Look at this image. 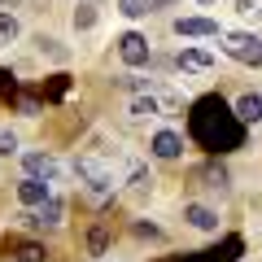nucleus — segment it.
Wrapping results in <instances>:
<instances>
[{
    "label": "nucleus",
    "instance_id": "f257e3e1",
    "mask_svg": "<svg viewBox=\"0 0 262 262\" xmlns=\"http://www.w3.org/2000/svg\"><path fill=\"white\" fill-rule=\"evenodd\" d=\"M188 136H192L210 158H223V153H236L245 144V127L236 122L232 105L223 96H196L192 110H188Z\"/></svg>",
    "mask_w": 262,
    "mask_h": 262
},
{
    "label": "nucleus",
    "instance_id": "f03ea898",
    "mask_svg": "<svg viewBox=\"0 0 262 262\" xmlns=\"http://www.w3.org/2000/svg\"><path fill=\"white\" fill-rule=\"evenodd\" d=\"M223 53L236 57L241 66H262V39L249 31H232V35H223Z\"/></svg>",
    "mask_w": 262,
    "mask_h": 262
},
{
    "label": "nucleus",
    "instance_id": "7ed1b4c3",
    "mask_svg": "<svg viewBox=\"0 0 262 262\" xmlns=\"http://www.w3.org/2000/svg\"><path fill=\"white\" fill-rule=\"evenodd\" d=\"M241 253H245L241 236H223V245H214V249H201L192 258H162V262H236Z\"/></svg>",
    "mask_w": 262,
    "mask_h": 262
},
{
    "label": "nucleus",
    "instance_id": "20e7f679",
    "mask_svg": "<svg viewBox=\"0 0 262 262\" xmlns=\"http://www.w3.org/2000/svg\"><path fill=\"white\" fill-rule=\"evenodd\" d=\"M118 57L136 70V66H149L153 48H149V39H144L140 31H127V35H118Z\"/></svg>",
    "mask_w": 262,
    "mask_h": 262
},
{
    "label": "nucleus",
    "instance_id": "39448f33",
    "mask_svg": "<svg viewBox=\"0 0 262 262\" xmlns=\"http://www.w3.org/2000/svg\"><path fill=\"white\" fill-rule=\"evenodd\" d=\"M0 249L9 253L13 262H44V258H48V249H44L39 241H22V236H5Z\"/></svg>",
    "mask_w": 262,
    "mask_h": 262
},
{
    "label": "nucleus",
    "instance_id": "423d86ee",
    "mask_svg": "<svg viewBox=\"0 0 262 262\" xmlns=\"http://www.w3.org/2000/svg\"><path fill=\"white\" fill-rule=\"evenodd\" d=\"M61 214H66V201H61V196H48L35 214H22V219H27L31 232H39V227H57V223H61Z\"/></svg>",
    "mask_w": 262,
    "mask_h": 262
},
{
    "label": "nucleus",
    "instance_id": "0eeeda50",
    "mask_svg": "<svg viewBox=\"0 0 262 262\" xmlns=\"http://www.w3.org/2000/svg\"><path fill=\"white\" fill-rule=\"evenodd\" d=\"M48 196H53V192H48V184H44V179H35V175H27V179L18 184V201H22L27 210H39Z\"/></svg>",
    "mask_w": 262,
    "mask_h": 262
},
{
    "label": "nucleus",
    "instance_id": "6e6552de",
    "mask_svg": "<svg viewBox=\"0 0 262 262\" xmlns=\"http://www.w3.org/2000/svg\"><path fill=\"white\" fill-rule=\"evenodd\" d=\"M175 35L206 39V35H219V22L214 18H175Z\"/></svg>",
    "mask_w": 262,
    "mask_h": 262
},
{
    "label": "nucleus",
    "instance_id": "1a4fd4ad",
    "mask_svg": "<svg viewBox=\"0 0 262 262\" xmlns=\"http://www.w3.org/2000/svg\"><path fill=\"white\" fill-rule=\"evenodd\" d=\"M232 114H236V122H241V127L258 122V118H262V96H258V92H245L241 101L232 105Z\"/></svg>",
    "mask_w": 262,
    "mask_h": 262
},
{
    "label": "nucleus",
    "instance_id": "9d476101",
    "mask_svg": "<svg viewBox=\"0 0 262 262\" xmlns=\"http://www.w3.org/2000/svg\"><path fill=\"white\" fill-rule=\"evenodd\" d=\"M179 153H184V140H179L175 131H158V136H153V158H162V162H175Z\"/></svg>",
    "mask_w": 262,
    "mask_h": 262
},
{
    "label": "nucleus",
    "instance_id": "9b49d317",
    "mask_svg": "<svg viewBox=\"0 0 262 262\" xmlns=\"http://www.w3.org/2000/svg\"><path fill=\"white\" fill-rule=\"evenodd\" d=\"M184 219L196 227V232H219V214L210 206H196L192 201V206H184Z\"/></svg>",
    "mask_w": 262,
    "mask_h": 262
},
{
    "label": "nucleus",
    "instance_id": "f8f14e48",
    "mask_svg": "<svg viewBox=\"0 0 262 262\" xmlns=\"http://www.w3.org/2000/svg\"><path fill=\"white\" fill-rule=\"evenodd\" d=\"M22 166H27V175H35V179H57V162L48 158V153H27Z\"/></svg>",
    "mask_w": 262,
    "mask_h": 262
},
{
    "label": "nucleus",
    "instance_id": "ddd939ff",
    "mask_svg": "<svg viewBox=\"0 0 262 262\" xmlns=\"http://www.w3.org/2000/svg\"><path fill=\"white\" fill-rule=\"evenodd\" d=\"M70 92V75H48V83H39V101H61V96Z\"/></svg>",
    "mask_w": 262,
    "mask_h": 262
},
{
    "label": "nucleus",
    "instance_id": "4468645a",
    "mask_svg": "<svg viewBox=\"0 0 262 262\" xmlns=\"http://www.w3.org/2000/svg\"><path fill=\"white\" fill-rule=\"evenodd\" d=\"M201 179H206V188H214V192H227V188H232V175H227L223 166H214V162L201 166Z\"/></svg>",
    "mask_w": 262,
    "mask_h": 262
},
{
    "label": "nucleus",
    "instance_id": "2eb2a0df",
    "mask_svg": "<svg viewBox=\"0 0 262 262\" xmlns=\"http://www.w3.org/2000/svg\"><path fill=\"white\" fill-rule=\"evenodd\" d=\"M179 66H184V70H210L214 57L201 53V48H184V53H179Z\"/></svg>",
    "mask_w": 262,
    "mask_h": 262
},
{
    "label": "nucleus",
    "instance_id": "dca6fc26",
    "mask_svg": "<svg viewBox=\"0 0 262 262\" xmlns=\"http://www.w3.org/2000/svg\"><path fill=\"white\" fill-rule=\"evenodd\" d=\"M18 18H13L9 9H0V44H13V39H18Z\"/></svg>",
    "mask_w": 262,
    "mask_h": 262
},
{
    "label": "nucleus",
    "instance_id": "f3484780",
    "mask_svg": "<svg viewBox=\"0 0 262 262\" xmlns=\"http://www.w3.org/2000/svg\"><path fill=\"white\" fill-rule=\"evenodd\" d=\"M96 27V5H79L75 9V31H92Z\"/></svg>",
    "mask_w": 262,
    "mask_h": 262
},
{
    "label": "nucleus",
    "instance_id": "a211bd4d",
    "mask_svg": "<svg viewBox=\"0 0 262 262\" xmlns=\"http://www.w3.org/2000/svg\"><path fill=\"white\" fill-rule=\"evenodd\" d=\"M118 13L122 18H144L149 13V0H118Z\"/></svg>",
    "mask_w": 262,
    "mask_h": 262
},
{
    "label": "nucleus",
    "instance_id": "6ab92c4d",
    "mask_svg": "<svg viewBox=\"0 0 262 262\" xmlns=\"http://www.w3.org/2000/svg\"><path fill=\"white\" fill-rule=\"evenodd\" d=\"M131 114H136V118H153V114H158V101H153V96H136V101H131Z\"/></svg>",
    "mask_w": 262,
    "mask_h": 262
},
{
    "label": "nucleus",
    "instance_id": "aec40b11",
    "mask_svg": "<svg viewBox=\"0 0 262 262\" xmlns=\"http://www.w3.org/2000/svg\"><path fill=\"white\" fill-rule=\"evenodd\" d=\"M88 249L105 253V249H110V232H105V227H92V232H88Z\"/></svg>",
    "mask_w": 262,
    "mask_h": 262
},
{
    "label": "nucleus",
    "instance_id": "412c9836",
    "mask_svg": "<svg viewBox=\"0 0 262 262\" xmlns=\"http://www.w3.org/2000/svg\"><path fill=\"white\" fill-rule=\"evenodd\" d=\"M0 96H5V101L18 96V79H13V70H5V66H0Z\"/></svg>",
    "mask_w": 262,
    "mask_h": 262
},
{
    "label": "nucleus",
    "instance_id": "4be33fe9",
    "mask_svg": "<svg viewBox=\"0 0 262 262\" xmlns=\"http://www.w3.org/2000/svg\"><path fill=\"white\" fill-rule=\"evenodd\" d=\"M131 192H136V196L153 192V175H149V170H136V175H131Z\"/></svg>",
    "mask_w": 262,
    "mask_h": 262
},
{
    "label": "nucleus",
    "instance_id": "5701e85b",
    "mask_svg": "<svg viewBox=\"0 0 262 262\" xmlns=\"http://www.w3.org/2000/svg\"><path fill=\"white\" fill-rule=\"evenodd\" d=\"M35 44H39V53H48V57H57V61H66V57H70V53H66L61 44H57V39H48V35H39Z\"/></svg>",
    "mask_w": 262,
    "mask_h": 262
},
{
    "label": "nucleus",
    "instance_id": "b1692460",
    "mask_svg": "<svg viewBox=\"0 0 262 262\" xmlns=\"http://www.w3.org/2000/svg\"><path fill=\"white\" fill-rule=\"evenodd\" d=\"M13 105H18L22 114H39V110H44V101H39V96H31V92H27V96H13Z\"/></svg>",
    "mask_w": 262,
    "mask_h": 262
},
{
    "label": "nucleus",
    "instance_id": "393cba45",
    "mask_svg": "<svg viewBox=\"0 0 262 262\" xmlns=\"http://www.w3.org/2000/svg\"><path fill=\"white\" fill-rule=\"evenodd\" d=\"M18 153V136L13 131H0V158H13Z\"/></svg>",
    "mask_w": 262,
    "mask_h": 262
},
{
    "label": "nucleus",
    "instance_id": "a878e982",
    "mask_svg": "<svg viewBox=\"0 0 262 262\" xmlns=\"http://www.w3.org/2000/svg\"><path fill=\"white\" fill-rule=\"evenodd\" d=\"M136 236H144V241H162V227H153V223H136Z\"/></svg>",
    "mask_w": 262,
    "mask_h": 262
},
{
    "label": "nucleus",
    "instance_id": "bb28decb",
    "mask_svg": "<svg viewBox=\"0 0 262 262\" xmlns=\"http://www.w3.org/2000/svg\"><path fill=\"white\" fill-rule=\"evenodd\" d=\"M166 5H175V0H149V13L153 9H166Z\"/></svg>",
    "mask_w": 262,
    "mask_h": 262
},
{
    "label": "nucleus",
    "instance_id": "cd10ccee",
    "mask_svg": "<svg viewBox=\"0 0 262 262\" xmlns=\"http://www.w3.org/2000/svg\"><path fill=\"white\" fill-rule=\"evenodd\" d=\"M201 5H214V0H201Z\"/></svg>",
    "mask_w": 262,
    "mask_h": 262
},
{
    "label": "nucleus",
    "instance_id": "c85d7f7f",
    "mask_svg": "<svg viewBox=\"0 0 262 262\" xmlns=\"http://www.w3.org/2000/svg\"><path fill=\"white\" fill-rule=\"evenodd\" d=\"M0 5H5V0H0ZM9 5H13V0H9Z\"/></svg>",
    "mask_w": 262,
    "mask_h": 262
}]
</instances>
